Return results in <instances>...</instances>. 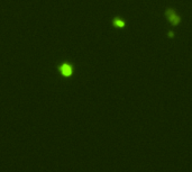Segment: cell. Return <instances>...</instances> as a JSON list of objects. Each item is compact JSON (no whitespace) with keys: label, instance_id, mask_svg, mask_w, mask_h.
I'll return each mask as SVG.
<instances>
[{"label":"cell","instance_id":"7a4b0ae2","mask_svg":"<svg viewBox=\"0 0 192 172\" xmlns=\"http://www.w3.org/2000/svg\"><path fill=\"white\" fill-rule=\"evenodd\" d=\"M58 71H60V73L63 77H71L72 73H73V66L71 64H69V63H64V64L60 65Z\"/></svg>","mask_w":192,"mask_h":172},{"label":"cell","instance_id":"6da1fadb","mask_svg":"<svg viewBox=\"0 0 192 172\" xmlns=\"http://www.w3.org/2000/svg\"><path fill=\"white\" fill-rule=\"evenodd\" d=\"M165 16L167 18V20L170 22V24L172 26H178L181 24V17H180L178 14L175 13L174 9L169 8L165 10Z\"/></svg>","mask_w":192,"mask_h":172},{"label":"cell","instance_id":"3957f363","mask_svg":"<svg viewBox=\"0 0 192 172\" xmlns=\"http://www.w3.org/2000/svg\"><path fill=\"white\" fill-rule=\"evenodd\" d=\"M112 24H114V26L115 27H118V28H123V27H125L126 23L125 20L120 17H116L114 18V20H112Z\"/></svg>","mask_w":192,"mask_h":172}]
</instances>
